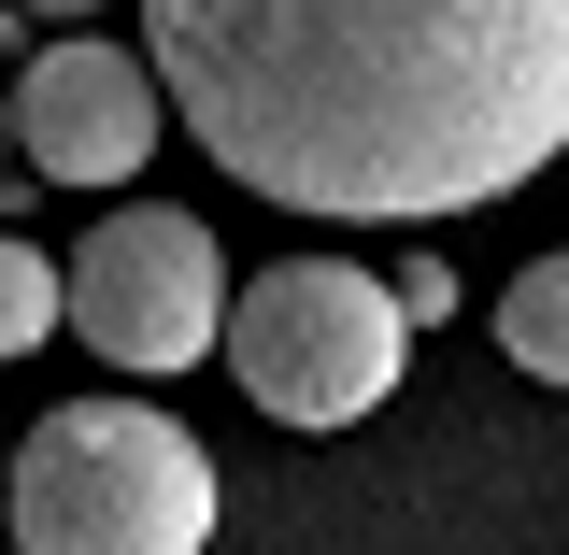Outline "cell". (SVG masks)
Instances as JSON below:
<instances>
[{
	"instance_id": "6da1fadb",
	"label": "cell",
	"mask_w": 569,
	"mask_h": 555,
	"mask_svg": "<svg viewBox=\"0 0 569 555\" xmlns=\"http://www.w3.org/2000/svg\"><path fill=\"white\" fill-rule=\"evenodd\" d=\"M142 71L228 186L441 228L569 157V0H142Z\"/></svg>"
},
{
	"instance_id": "7a4b0ae2",
	"label": "cell",
	"mask_w": 569,
	"mask_h": 555,
	"mask_svg": "<svg viewBox=\"0 0 569 555\" xmlns=\"http://www.w3.org/2000/svg\"><path fill=\"white\" fill-rule=\"evenodd\" d=\"M0 527L29 555H200L213 456L142 399H71L0 456Z\"/></svg>"
},
{
	"instance_id": "3957f363",
	"label": "cell",
	"mask_w": 569,
	"mask_h": 555,
	"mask_svg": "<svg viewBox=\"0 0 569 555\" xmlns=\"http://www.w3.org/2000/svg\"><path fill=\"white\" fill-rule=\"evenodd\" d=\"M213 356L242 370V399L271 427H356V414L399 399L413 314H399V285L356 271V257H271L257 285H228Z\"/></svg>"
},
{
	"instance_id": "277c9868",
	"label": "cell",
	"mask_w": 569,
	"mask_h": 555,
	"mask_svg": "<svg viewBox=\"0 0 569 555\" xmlns=\"http://www.w3.org/2000/svg\"><path fill=\"white\" fill-rule=\"evenodd\" d=\"M58 314L86 356H114L129 385L157 370H200L213 356V314H228V257H213L200 214H157V200H114L58 271Z\"/></svg>"
},
{
	"instance_id": "5b68a950",
	"label": "cell",
	"mask_w": 569,
	"mask_h": 555,
	"mask_svg": "<svg viewBox=\"0 0 569 555\" xmlns=\"http://www.w3.org/2000/svg\"><path fill=\"white\" fill-rule=\"evenodd\" d=\"M0 129L43 186H129L171 129V100L129 43H58V58H29V86H0Z\"/></svg>"
},
{
	"instance_id": "8992f818",
	"label": "cell",
	"mask_w": 569,
	"mask_h": 555,
	"mask_svg": "<svg viewBox=\"0 0 569 555\" xmlns=\"http://www.w3.org/2000/svg\"><path fill=\"white\" fill-rule=\"evenodd\" d=\"M498 343H512V370L569 385V257H527V271L498 285Z\"/></svg>"
},
{
	"instance_id": "52a82bcc",
	"label": "cell",
	"mask_w": 569,
	"mask_h": 555,
	"mask_svg": "<svg viewBox=\"0 0 569 555\" xmlns=\"http://www.w3.org/2000/svg\"><path fill=\"white\" fill-rule=\"evenodd\" d=\"M58 343V257L43 242H0V356Z\"/></svg>"
},
{
	"instance_id": "ba28073f",
	"label": "cell",
	"mask_w": 569,
	"mask_h": 555,
	"mask_svg": "<svg viewBox=\"0 0 569 555\" xmlns=\"http://www.w3.org/2000/svg\"><path fill=\"white\" fill-rule=\"evenodd\" d=\"M399 314H413V328H441V314H456V271H441V257H413V271H399Z\"/></svg>"
},
{
	"instance_id": "9c48e42d",
	"label": "cell",
	"mask_w": 569,
	"mask_h": 555,
	"mask_svg": "<svg viewBox=\"0 0 569 555\" xmlns=\"http://www.w3.org/2000/svg\"><path fill=\"white\" fill-rule=\"evenodd\" d=\"M29 14H43V29H71V14H86V0H29Z\"/></svg>"
},
{
	"instance_id": "30bf717a",
	"label": "cell",
	"mask_w": 569,
	"mask_h": 555,
	"mask_svg": "<svg viewBox=\"0 0 569 555\" xmlns=\"http://www.w3.org/2000/svg\"><path fill=\"white\" fill-rule=\"evenodd\" d=\"M0 157H14V129H0Z\"/></svg>"
}]
</instances>
